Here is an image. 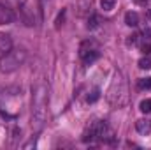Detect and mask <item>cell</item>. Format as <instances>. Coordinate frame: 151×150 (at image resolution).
Wrapping results in <instances>:
<instances>
[{
    "instance_id": "cell-1",
    "label": "cell",
    "mask_w": 151,
    "mask_h": 150,
    "mask_svg": "<svg viewBox=\"0 0 151 150\" xmlns=\"http://www.w3.org/2000/svg\"><path fill=\"white\" fill-rule=\"evenodd\" d=\"M27 60V51L25 50H11L7 51L4 57H0V73L4 74H11L14 71H18Z\"/></svg>"
},
{
    "instance_id": "cell-2",
    "label": "cell",
    "mask_w": 151,
    "mask_h": 150,
    "mask_svg": "<svg viewBox=\"0 0 151 150\" xmlns=\"http://www.w3.org/2000/svg\"><path fill=\"white\" fill-rule=\"evenodd\" d=\"M46 120V88L39 87L34 97V111H32V125L35 129H40Z\"/></svg>"
},
{
    "instance_id": "cell-3",
    "label": "cell",
    "mask_w": 151,
    "mask_h": 150,
    "mask_svg": "<svg viewBox=\"0 0 151 150\" xmlns=\"http://www.w3.org/2000/svg\"><path fill=\"white\" fill-rule=\"evenodd\" d=\"M83 140H84V141H93V140L111 141V140H113V133H111V129L107 127V124H106L104 120H95V122L90 124V127L86 129Z\"/></svg>"
},
{
    "instance_id": "cell-4",
    "label": "cell",
    "mask_w": 151,
    "mask_h": 150,
    "mask_svg": "<svg viewBox=\"0 0 151 150\" xmlns=\"http://www.w3.org/2000/svg\"><path fill=\"white\" fill-rule=\"evenodd\" d=\"M16 20V14L11 7L0 4V25H11Z\"/></svg>"
},
{
    "instance_id": "cell-5",
    "label": "cell",
    "mask_w": 151,
    "mask_h": 150,
    "mask_svg": "<svg viewBox=\"0 0 151 150\" xmlns=\"http://www.w3.org/2000/svg\"><path fill=\"white\" fill-rule=\"evenodd\" d=\"M11 50H12V39H11V36L0 32V57H4Z\"/></svg>"
},
{
    "instance_id": "cell-6",
    "label": "cell",
    "mask_w": 151,
    "mask_h": 150,
    "mask_svg": "<svg viewBox=\"0 0 151 150\" xmlns=\"http://www.w3.org/2000/svg\"><path fill=\"white\" fill-rule=\"evenodd\" d=\"M125 23H127L128 27H137V25H139V14H137L135 11H128V12L125 14Z\"/></svg>"
},
{
    "instance_id": "cell-7",
    "label": "cell",
    "mask_w": 151,
    "mask_h": 150,
    "mask_svg": "<svg viewBox=\"0 0 151 150\" xmlns=\"http://www.w3.org/2000/svg\"><path fill=\"white\" fill-rule=\"evenodd\" d=\"M135 129H137L141 134H148L151 131V122H148V120H137Z\"/></svg>"
},
{
    "instance_id": "cell-8",
    "label": "cell",
    "mask_w": 151,
    "mask_h": 150,
    "mask_svg": "<svg viewBox=\"0 0 151 150\" xmlns=\"http://www.w3.org/2000/svg\"><path fill=\"white\" fill-rule=\"evenodd\" d=\"M116 5V0H100V7L104 11H113Z\"/></svg>"
},
{
    "instance_id": "cell-9",
    "label": "cell",
    "mask_w": 151,
    "mask_h": 150,
    "mask_svg": "<svg viewBox=\"0 0 151 150\" xmlns=\"http://www.w3.org/2000/svg\"><path fill=\"white\" fill-rule=\"evenodd\" d=\"M99 27V16L97 14H91L90 18H88V28L90 30H95Z\"/></svg>"
},
{
    "instance_id": "cell-10",
    "label": "cell",
    "mask_w": 151,
    "mask_h": 150,
    "mask_svg": "<svg viewBox=\"0 0 151 150\" xmlns=\"http://www.w3.org/2000/svg\"><path fill=\"white\" fill-rule=\"evenodd\" d=\"M139 110H141L142 113H151V99H144V101H141Z\"/></svg>"
},
{
    "instance_id": "cell-11",
    "label": "cell",
    "mask_w": 151,
    "mask_h": 150,
    "mask_svg": "<svg viewBox=\"0 0 151 150\" xmlns=\"http://www.w3.org/2000/svg\"><path fill=\"white\" fill-rule=\"evenodd\" d=\"M139 67H141V69L150 71V69H151V58H150V57H142V58L139 60Z\"/></svg>"
},
{
    "instance_id": "cell-12",
    "label": "cell",
    "mask_w": 151,
    "mask_h": 150,
    "mask_svg": "<svg viewBox=\"0 0 151 150\" xmlns=\"http://www.w3.org/2000/svg\"><path fill=\"white\" fill-rule=\"evenodd\" d=\"M139 88L141 90H150L151 88V78H142V79H139Z\"/></svg>"
},
{
    "instance_id": "cell-13",
    "label": "cell",
    "mask_w": 151,
    "mask_h": 150,
    "mask_svg": "<svg viewBox=\"0 0 151 150\" xmlns=\"http://www.w3.org/2000/svg\"><path fill=\"white\" fill-rule=\"evenodd\" d=\"M99 97H100V90H99V88H93V90H91V94L88 95V99H86V101L91 104V103H95Z\"/></svg>"
},
{
    "instance_id": "cell-14",
    "label": "cell",
    "mask_w": 151,
    "mask_h": 150,
    "mask_svg": "<svg viewBox=\"0 0 151 150\" xmlns=\"http://www.w3.org/2000/svg\"><path fill=\"white\" fill-rule=\"evenodd\" d=\"M65 9H62V12L58 14V18H56V21H55V28H60L62 27V23H63V20H65Z\"/></svg>"
},
{
    "instance_id": "cell-15",
    "label": "cell",
    "mask_w": 151,
    "mask_h": 150,
    "mask_svg": "<svg viewBox=\"0 0 151 150\" xmlns=\"http://www.w3.org/2000/svg\"><path fill=\"white\" fill-rule=\"evenodd\" d=\"M141 51H142L144 55H150V53H151V42H146V44H142V46H141Z\"/></svg>"
},
{
    "instance_id": "cell-16",
    "label": "cell",
    "mask_w": 151,
    "mask_h": 150,
    "mask_svg": "<svg viewBox=\"0 0 151 150\" xmlns=\"http://www.w3.org/2000/svg\"><path fill=\"white\" fill-rule=\"evenodd\" d=\"M139 41V34H134V36H130V39H128V44H135Z\"/></svg>"
},
{
    "instance_id": "cell-17",
    "label": "cell",
    "mask_w": 151,
    "mask_h": 150,
    "mask_svg": "<svg viewBox=\"0 0 151 150\" xmlns=\"http://www.w3.org/2000/svg\"><path fill=\"white\" fill-rule=\"evenodd\" d=\"M135 2H137V4H142V5H144V4H148V0H135Z\"/></svg>"
}]
</instances>
